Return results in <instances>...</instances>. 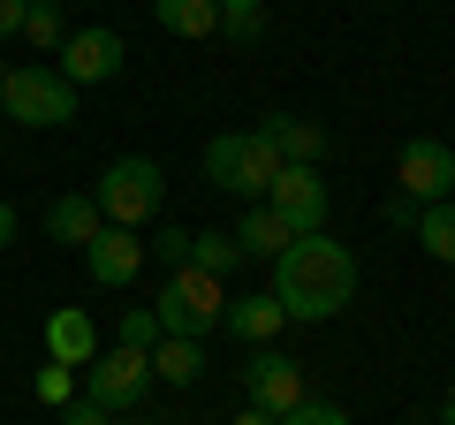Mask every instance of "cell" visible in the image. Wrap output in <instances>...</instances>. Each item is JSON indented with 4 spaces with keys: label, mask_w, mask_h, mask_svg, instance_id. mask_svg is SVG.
Returning <instances> with one entry per match:
<instances>
[{
    "label": "cell",
    "mask_w": 455,
    "mask_h": 425,
    "mask_svg": "<svg viewBox=\"0 0 455 425\" xmlns=\"http://www.w3.org/2000/svg\"><path fill=\"white\" fill-rule=\"evenodd\" d=\"M349 296H357V251L334 244L326 229L319 236H296V244L274 259V304H281V319L319 327V319H334Z\"/></svg>",
    "instance_id": "6da1fadb"
},
{
    "label": "cell",
    "mask_w": 455,
    "mask_h": 425,
    "mask_svg": "<svg viewBox=\"0 0 455 425\" xmlns=\"http://www.w3.org/2000/svg\"><path fill=\"white\" fill-rule=\"evenodd\" d=\"M0 122H23V130H61L76 122V84L53 61H23L0 76Z\"/></svg>",
    "instance_id": "7a4b0ae2"
},
{
    "label": "cell",
    "mask_w": 455,
    "mask_h": 425,
    "mask_svg": "<svg viewBox=\"0 0 455 425\" xmlns=\"http://www.w3.org/2000/svg\"><path fill=\"white\" fill-rule=\"evenodd\" d=\"M92 205L107 212V229H145L152 212L167 205V167L145 160V152H130V160H107V175H99Z\"/></svg>",
    "instance_id": "3957f363"
},
{
    "label": "cell",
    "mask_w": 455,
    "mask_h": 425,
    "mask_svg": "<svg viewBox=\"0 0 455 425\" xmlns=\"http://www.w3.org/2000/svg\"><path fill=\"white\" fill-rule=\"evenodd\" d=\"M274 175H281V152L266 145L259 130H220L205 145V182L228 190V197H251V205H259V197L274 190Z\"/></svg>",
    "instance_id": "277c9868"
},
{
    "label": "cell",
    "mask_w": 455,
    "mask_h": 425,
    "mask_svg": "<svg viewBox=\"0 0 455 425\" xmlns=\"http://www.w3.org/2000/svg\"><path fill=\"white\" fill-rule=\"evenodd\" d=\"M228 311V289L212 274H197V266H175L167 274V289L152 296V319H160V334H182V342H205L212 327H220Z\"/></svg>",
    "instance_id": "5b68a950"
},
{
    "label": "cell",
    "mask_w": 455,
    "mask_h": 425,
    "mask_svg": "<svg viewBox=\"0 0 455 425\" xmlns=\"http://www.w3.org/2000/svg\"><path fill=\"white\" fill-rule=\"evenodd\" d=\"M84 395H92L107 418L114 410H137L152 395V357L145 349H99V357L84 365Z\"/></svg>",
    "instance_id": "8992f818"
},
{
    "label": "cell",
    "mask_w": 455,
    "mask_h": 425,
    "mask_svg": "<svg viewBox=\"0 0 455 425\" xmlns=\"http://www.w3.org/2000/svg\"><path fill=\"white\" fill-rule=\"evenodd\" d=\"M395 190H403L410 205H448V197H455V145H440V137H410L403 160H395Z\"/></svg>",
    "instance_id": "52a82bcc"
},
{
    "label": "cell",
    "mask_w": 455,
    "mask_h": 425,
    "mask_svg": "<svg viewBox=\"0 0 455 425\" xmlns=\"http://www.w3.org/2000/svg\"><path fill=\"white\" fill-rule=\"evenodd\" d=\"M122 61H130V46H122V31H107V23H92V31H68L61 53H53V68H61L68 84H114L122 76Z\"/></svg>",
    "instance_id": "ba28073f"
},
{
    "label": "cell",
    "mask_w": 455,
    "mask_h": 425,
    "mask_svg": "<svg viewBox=\"0 0 455 425\" xmlns=\"http://www.w3.org/2000/svg\"><path fill=\"white\" fill-rule=\"evenodd\" d=\"M243 395H251V410H266V418H289L311 388H304V365H296V357H281V349H251Z\"/></svg>",
    "instance_id": "9c48e42d"
},
{
    "label": "cell",
    "mask_w": 455,
    "mask_h": 425,
    "mask_svg": "<svg viewBox=\"0 0 455 425\" xmlns=\"http://www.w3.org/2000/svg\"><path fill=\"white\" fill-rule=\"evenodd\" d=\"M266 205L289 221V236H319L326 229V182H319V167H281L274 175V190H266Z\"/></svg>",
    "instance_id": "30bf717a"
},
{
    "label": "cell",
    "mask_w": 455,
    "mask_h": 425,
    "mask_svg": "<svg viewBox=\"0 0 455 425\" xmlns=\"http://www.w3.org/2000/svg\"><path fill=\"white\" fill-rule=\"evenodd\" d=\"M145 259H152V251L137 244V229H99L92 244H84V266H92L99 289H130V281L145 274Z\"/></svg>",
    "instance_id": "8fae6325"
},
{
    "label": "cell",
    "mask_w": 455,
    "mask_h": 425,
    "mask_svg": "<svg viewBox=\"0 0 455 425\" xmlns=\"http://www.w3.org/2000/svg\"><path fill=\"white\" fill-rule=\"evenodd\" d=\"M259 137L281 152V167H319L326 160V130H319V122H304V115H266Z\"/></svg>",
    "instance_id": "7c38bea8"
},
{
    "label": "cell",
    "mask_w": 455,
    "mask_h": 425,
    "mask_svg": "<svg viewBox=\"0 0 455 425\" xmlns=\"http://www.w3.org/2000/svg\"><path fill=\"white\" fill-rule=\"evenodd\" d=\"M220 327L235 334V342H251V349H274V334L289 327V319H281L274 289H266V296H228V311H220Z\"/></svg>",
    "instance_id": "4fadbf2b"
},
{
    "label": "cell",
    "mask_w": 455,
    "mask_h": 425,
    "mask_svg": "<svg viewBox=\"0 0 455 425\" xmlns=\"http://www.w3.org/2000/svg\"><path fill=\"white\" fill-rule=\"evenodd\" d=\"M99 357V334H92V319H84L76 304H61L46 319V365H68V373H76V365H92Z\"/></svg>",
    "instance_id": "5bb4252c"
},
{
    "label": "cell",
    "mask_w": 455,
    "mask_h": 425,
    "mask_svg": "<svg viewBox=\"0 0 455 425\" xmlns=\"http://www.w3.org/2000/svg\"><path fill=\"white\" fill-rule=\"evenodd\" d=\"M99 229H107V212L92 205V190H68V197H53V205H46V236H53V244H76L84 251Z\"/></svg>",
    "instance_id": "9a60e30c"
},
{
    "label": "cell",
    "mask_w": 455,
    "mask_h": 425,
    "mask_svg": "<svg viewBox=\"0 0 455 425\" xmlns=\"http://www.w3.org/2000/svg\"><path fill=\"white\" fill-rule=\"evenodd\" d=\"M235 244H243V259H281V251H289L296 236H289V221H281V212L259 197V205H251L243 221H235Z\"/></svg>",
    "instance_id": "2e32d148"
},
{
    "label": "cell",
    "mask_w": 455,
    "mask_h": 425,
    "mask_svg": "<svg viewBox=\"0 0 455 425\" xmlns=\"http://www.w3.org/2000/svg\"><path fill=\"white\" fill-rule=\"evenodd\" d=\"M152 380H167V388H197V380H205V342L160 334V342H152Z\"/></svg>",
    "instance_id": "e0dca14e"
},
{
    "label": "cell",
    "mask_w": 455,
    "mask_h": 425,
    "mask_svg": "<svg viewBox=\"0 0 455 425\" xmlns=\"http://www.w3.org/2000/svg\"><path fill=\"white\" fill-rule=\"evenodd\" d=\"M152 16H160L167 38H212L220 31V8L212 0H152Z\"/></svg>",
    "instance_id": "ac0fdd59"
},
{
    "label": "cell",
    "mask_w": 455,
    "mask_h": 425,
    "mask_svg": "<svg viewBox=\"0 0 455 425\" xmlns=\"http://www.w3.org/2000/svg\"><path fill=\"white\" fill-rule=\"evenodd\" d=\"M182 266H197V274H235V266H243V244H235V236H220V229H190V259Z\"/></svg>",
    "instance_id": "d6986e66"
},
{
    "label": "cell",
    "mask_w": 455,
    "mask_h": 425,
    "mask_svg": "<svg viewBox=\"0 0 455 425\" xmlns=\"http://www.w3.org/2000/svg\"><path fill=\"white\" fill-rule=\"evenodd\" d=\"M425 244V259H440V266H455V197L448 205H425L418 212V229H410Z\"/></svg>",
    "instance_id": "ffe728a7"
},
{
    "label": "cell",
    "mask_w": 455,
    "mask_h": 425,
    "mask_svg": "<svg viewBox=\"0 0 455 425\" xmlns=\"http://www.w3.org/2000/svg\"><path fill=\"white\" fill-rule=\"evenodd\" d=\"M23 38H31L38 53H61V38H68L61 0H31V8H23Z\"/></svg>",
    "instance_id": "44dd1931"
},
{
    "label": "cell",
    "mask_w": 455,
    "mask_h": 425,
    "mask_svg": "<svg viewBox=\"0 0 455 425\" xmlns=\"http://www.w3.org/2000/svg\"><path fill=\"white\" fill-rule=\"evenodd\" d=\"M220 8V31L228 38H259L266 31V0H212Z\"/></svg>",
    "instance_id": "7402d4cb"
},
{
    "label": "cell",
    "mask_w": 455,
    "mask_h": 425,
    "mask_svg": "<svg viewBox=\"0 0 455 425\" xmlns=\"http://www.w3.org/2000/svg\"><path fill=\"white\" fill-rule=\"evenodd\" d=\"M152 342H160V319H152V304H130V311H122V349H145V357H152Z\"/></svg>",
    "instance_id": "603a6c76"
},
{
    "label": "cell",
    "mask_w": 455,
    "mask_h": 425,
    "mask_svg": "<svg viewBox=\"0 0 455 425\" xmlns=\"http://www.w3.org/2000/svg\"><path fill=\"white\" fill-rule=\"evenodd\" d=\"M274 425H349V410H341V403H311V395H304V403H296L289 418H274Z\"/></svg>",
    "instance_id": "cb8c5ba5"
},
{
    "label": "cell",
    "mask_w": 455,
    "mask_h": 425,
    "mask_svg": "<svg viewBox=\"0 0 455 425\" xmlns=\"http://www.w3.org/2000/svg\"><path fill=\"white\" fill-rule=\"evenodd\" d=\"M38 403H68V388H76V373H68V365H38Z\"/></svg>",
    "instance_id": "d4e9b609"
},
{
    "label": "cell",
    "mask_w": 455,
    "mask_h": 425,
    "mask_svg": "<svg viewBox=\"0 0 455 425\" xmlns=\"http://www.w3.org/2000/svg\"><path fill=\"white\" fill-rule=\"evenodd\" d=\"M145 251H160L167 266H182V259H190V229H160V236H152Z\"/></svg>",
    "instance_id": "484cf974"
},
{
    "label": "cell",
    "mask_w": 455,
    "mask_h": 425,
    "mask_svg": "<svg viewBox=\"0 0 455 425\" xmlns=\"http://www.w3.org/2000/svg\"><path fill=\"white\" fill-rule=\"evenodd\" d=\"M418 212H425V205H410V197L395 190V205H387V229H418Z\"/></svg>",
    "instance_id": "4316f807"
},
{
    "label": "cell",
    "mask_w": 455,
    "mask_h": 425,
    "mask_svg": "<svg viewBox=\"0 0 455 425\" xmlns=\"http://www.w3.org/2000/svg\"><path fill=\"white\" fill-rule=\"evenodd\" d=\"M68 425H107V410H99L92 395H84V403H68Z\"/></svg>",
    "instance_id": "83f0119b"
},
{
    "label": "cell",
    "mask_w": 455,
    "mask_h": 425,
    "mask_svg": "<svg viewBox=\"0 0 455 425\" xmlns=\"http://www.w3.org/2000/svg\"><path fill=\"white\" fill-rule=\"evenodd\" d=\"M23 8H31V0H0V38H8V31H23Z\"/></svg>",
    "instance_id": "f1b7e54d"
},
{
    "label": "cell",
    "mask_w": 455,
    "mask_h": 425,
    "mask_svg": "<svg viewBox=\"0 0 455 425\" xmlns=\"http://www.w3.org/2000/svg\"><path fill=\"white\" fill-rule=\"evenodd\" d=\"M16 244V205H8V197H0V251Z\"/></svg>",
    "instance_id": "f546056e"
},
{
    "label": "cell",
    "mask_w": 455,
    "mask_h": 425,
    "mask_svg": "<svg viewBox=\"0 0 455 425\" xmlns=\"http://www.w3.org/2000/svg\"><path fill=\"white\" fill-rule=\"evenodd\" d=\"M235 425H274V418H266V410H251V403H243V410H235Z\"/></svg>",
    "instance_id": "4dcf8cb0"
},
{
    "label": "cell",
    "mask_w": 455,
    "mask_h": 425,
    "mask_svg": "<svg viewBox=\"0 0 455 425\" xmlns=\"http://www.w3.org/2000/svg\"><path fill=\"white\" fill-rule=\"evenodd\" d=\"M440 425H455V380H448V403H440Z\"/></svg>",
    "instance_id": "1f68e13d"
},
{
    "label": "cell",
    "mask_w": 455,
    "mask_h": 425,
    "mask_svg": "<svg viewBox=\"0 0 455 425\" xmlns=\"http://www.w3.org/2000/svg\"><path fill=\"white\" fill-rule=\"evenodd\" d=\"M0 76H8V53H0Z\"/></svg>",
    "instance_id": "d6a6232c"
},
{
    "label": "cell",
    "mask_w": 455,
    "mask_h": 425,
    "mask_svg": "<svg viewBox=\"0 0 455 425\" xmlns=\"http://www.w3.org/2000/svg\"><path fill=\"white\" fill-rule=\"evenodd\" d=\"M0 130H8V122H0Z\"/></svg>",
    "instance_id": "836d02e7"
}]
</instances>
